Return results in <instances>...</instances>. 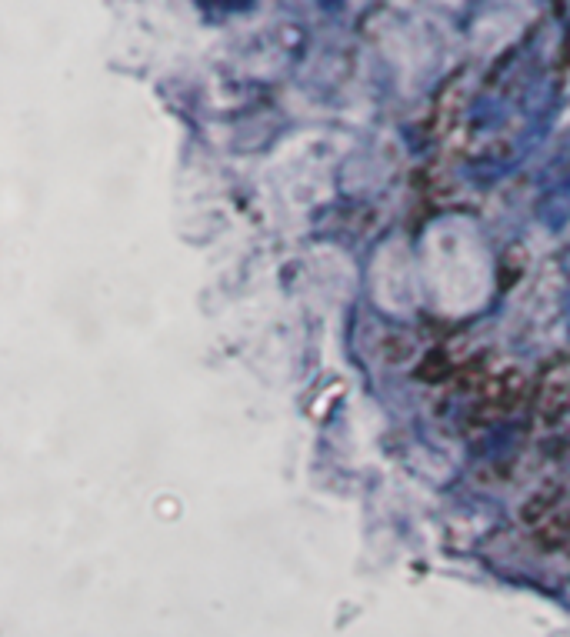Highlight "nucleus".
Returning <instances> with one entry per match:
<instances>
[{
    "mask_svg": "<svg viewBox=\"0 0 570 637\" xmlns=\"http://www.w3.org/2000/svg\"><path fill=\"white\" fill-rule=\"evenodd\" d=\"M474 397H477V414H484V417L514 414L527 397V374L520 371V367L490 371L484 377H477Z\"/></svg>",
    "mask_w": 570,
    "mask_h": 637,
    "instance_id": "1",
    "label": "nucleus"
},
{
    "mask_svg": "<svg viewBox=\"0 0 570 637\" xmlns=\"http://www.w3.org/2000/svg\"><path fill=\"white\" fill-rule=\"evenodd\" d=\"M527 524L534 531V541L550 554L570 557V504H544L527 507Z\"/></svg>",
    "mask_w": 570,
    "mask_h": 637,
    "instance_id": "2",
    "label": "nucleus"
},
{
    "mask_svg": "<svg viewBox=\"0 0 570 637\" xmlns=\"http://www.w3.org/2000/svg\"><path fill=\"white\" fill-rule=\"evenodd\" d=\"M537 424L554 434L570 427V374L567 371H554L544 381V387H540Z\"/></svg>",
    "mask_w": 570,
    "mask_h": 637,
    "instance_id": "3",
    "label": "nucleus"
}]
</instances>
